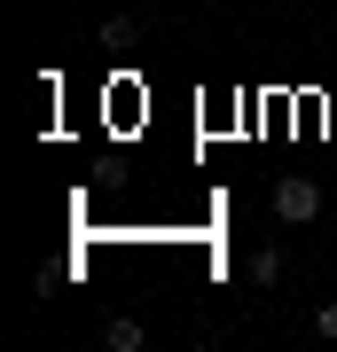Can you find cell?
Returning a JSON list of instances; mask_svg holds the SVG:
<instances>
[{
  "label": "cell",
  "instance_id": "obj_4",
  "mask_svg": "<svg viewBox=\"0 0 337 352\" xmlns=\"http://www.w3.org/2000/svg\"><path fill=\"white\" fill-rule=\"evenodd\" d=\"M134 39H141L134 16H110V24H102V47H134Z\"/></svg>",
  "mask_w": 337,
  "mask_h": 352
},
{
  "label": "cell",
  "instance_id": "obj_5",
  "mask_svg": "<svg viewBox=\"0 0 337 352\" xmlns=\"http://www.w3.org/2000/svg\"><path fill=\"white\" fill-rule=\"evenodd\" d=\"M314 329H322V337H329V344H337V298H329V305H322V314H314Z\"/></svg>",
  "mask_w": 337,
  "mask_h": 352
},
{
  "label": "cell",
  "instance_id": "obj_1",
  "mask_svg": "<svg viewBox=\"0 0 337 352\" xmlns=\"http://www.w3.org/2000/svg\"><path fill=\"white\" fill-rule=\"evenodd\" d=\"M275 219H283V227L322 219V188H314L306 173H283V180H275Z\"/></svg>",
  "mask_w": 337,
  "mask_h": 352
},
{
  "label": "cell",
  "instance_id": "obj_3",
  "mask_svg": "<svg viewBox=\"0 0 337 352\" xmlns=\"http://www.w3.org/2000/svg\"><path fill=\"white\" fill-rule=\"evenodd\" d=\"M275 274H283V251H275V243H259V251H251V282L267 289V282H275Z\"/></svg>",
  "mask_w": 337,
  "mask_h": 352
},
{
  "label": "cell",
  "instance_id": "obj_2",
  "mask_svg": "<svg viewBox=\"0 0 337 352\" xmlns=\"http://www.w3.org/2000/svg\"><path fill=\"white\" fill-rule=\"evenodd\" d=\"M102 344H110V352H141V321H134V314L102 321Z\"/></svg>",
  "mask_w": 337,
  "mask_h": 352
}]
</instances>
